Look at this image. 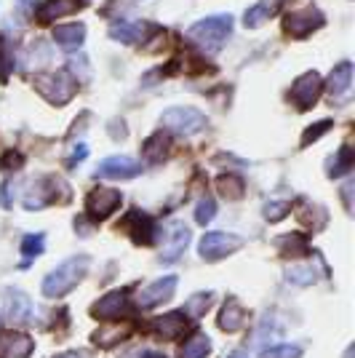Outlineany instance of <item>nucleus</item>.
<instances>
[{
  "label": "nucleus",
  "mask_w": 355,
  "mask_h": 358,
  "mask_svg": "<svg viewBox=\"0 0 355 358\" xmlns=\"http://www.w3.org/2000/svg\"><path fill=\"white\" fill-rule=\"evenodd\" d=\"M91 268L89 254H78L64 259L61 265H57V270H51L43 278V294L45 297H64L70 294L75 286L86 278V273Z\"/></svg>",
  "instance_id": "nucleus-1"
},
{
  "label": "nucleus",
  "mask_w": 355,
  "mask_h": 358,
  "mask_svg": "<svg viewBox=\"0 0 355 358\" xmlns=\"http://www.w3.org/2000/svg\"><path fill=\"white\" fill-rule=\"evenodd\" d=\"M230 35H233V16L230 14L206 16V19L195 22L193 27L187 30V38L201 51H208V54H217L230 41Z\"/></svg>",
  "instance_id": "nucleus-2"
},
{
  "label": "nucleus",
  "mask_w": 355,
  "mask_h": 358,
  "mask_svg": "<svg viewBox=\"0 0 355 358\" xmlns=\"http://www.w3.org/2000/svg\"><path fill=\"white\" fill-rule=\"evenodd\" d=\"M161 126L171 134L190 136L206 129V115L195 107H168L161 115Z\"/></svg>",
  "instance_id": "nucleus-3"
},
{
  "label": "nucleus",
  "mask_w": 355,
  "mask_h": 358,
  "mask_svg": "<svg viewBox=\"0 0 355 358\" xmlns=\"http://www.w3.org/2000/svg\"><path fill=\"white\" fill-rule=\"evenodd\" d=\"M35 89L43 94L51 105H67L75 94V80L67 70H54V73L35 75Z\"/></svg>",
  "instance_id": "nucleus-4"
},
{
  "label": "nucleus",
  "mask_w": 355,
  "mask_h": 358,
  "mask_svg": "<svg viewBox=\"0 0 355 358\" xmlns=\"http://www.w3.org/2000/svg\"><path fill=\"white\" fill-rule=\"evenodd\" d=\"M67 201L70 198V187L61 182L59 177H41L32 182L30 193L24 195V209H43L54 201Z\"/></svg>",
  "instance_id": "nucleus-5"
},
{
  "label": "nucleus",
  "mask_w": 355,
  "mask_h": 358,
  "mask_svg": "<svg viewBox=\"0 0 355 358\" xmlns=\"http://www.w3.org/2000/svg\"><path fill=\"white\" fill-rule=\"evenodd\" d=\"M240 246H243V238L236 233H206L198 243V252L206 262H217V259H224L227 254L238 252Z\"/></svg>",
  "instance_id": "nucleus-6"
},
{
  "label": "nucleus",
  "mask_w": 355,
  "mask_h": 358,
  "mask_svg": "<svg viewBox=\"0 0 355 358\" xmlns=\"http://www.w3.org/2000/svg\"><path fill=\"white\" fill-rule=\"evenodd\" d=\"M120 201H123V195H120V190H115V187H96V190H91L89 198H86V211H89L91 220L102 222V220H107L113 211L118 209Z\"/></svg>",
  "instance_id": "nucleus-7"
},
{
  "label": "nucleus",
  "mask_w": 355,
  "mask_h": 358,
  "mask_svg": "<svg viewBox=\"0 0 355 358\" xmlns=\"http://www.w3.org/2000/svg\"><path fill=\"white\" fill-rule=\"evenodd\" d=\"M321 91H324V78L315 73H305L299 75L291 86V99L296 102L299 110H310L318 99H321Z\"/></svg>",
  "instance_id": "nucleus-8"
},
{
  "label": "nucleus",
  "mask_w": 355,
  "mask_h": 358,
  "mask_svg": "<svg viewBox=\"0 0 355 358\" xmlns=\"http://www.w3.org/2000/svg\"><path fill=\"white\" fill-rule=\"evenodd\" d=\"M152 35H158V27L147 24V22H115L110 27V38L120 41L123 45H142L147 43Z\"/></svg>",
  "instance_id": "nucleus-9"
},
{
  "label": "nucleus",
  "mask_w": 355,
  "mask_h": 358,
  "mask_svg": "<svg viewBox=\"0 0 355 358\" xmlns=\"http://www.w3.org/2000/svg\"><path fill=\"white\" fill-rule=\"evenodd\" d=\"M326 16L318 11V8H296L291 14L286 16V22H283V27L289 35H294V38H305V35H310L315 32L318 27H324Z\"/></svg>",
  "instance_id": "nucleus-10"
},
{
  "label": "nucleus",
  "mask_w": 355,
  "mask_h": 358,
  "mask_svg": "<svg viewBox=\"0 0 355 358\" xmlns=\"http://www.w3.org/2000/svg\"><path fill=\"white\" fill-rule=\"evenodd\" d=\"M3 315L11 324H30L32 318H35V305H32V299L24 292L8 289V294L3 299Z\"/></svg>",
  "instance_id": "nucleus-11"
},
{
  "label": "nucleus",
  "mask_w": 355,
  "mask_h": 358,
  "mask_svg": "<svg viewBox=\"0 0 355 358\" xmlns=\"http://www.w3.org/2000/svg\"><path fill=\"white\" fill-rule=\"evenodd\" d=\"M177 284H179L177 275H166V278L152 281V284L145 286L139 292V308L150 310V308H158L163 302H168V299L174 297V292H177Z\"/></svg>",
  "instance_id": "nucleus-12"
},
{
  "label": "nucleus",
  "mask_w": 355,
  "mask_h": 358,
  "mask_svg": "<svg viewBox=\"0 0 355 358\" xmlns=\"http://www.w3.org/2000/svg\"><path fill=\"white\" fill-rule=\"evenodd\" d=\"M136 174H142V164H136L133 158H126V155H110L96 169V177L107 179H133Z\"/></svg>",
  "instance_id": "nucleus-13"
},
{
  "label": "nucleus",
  "mask_w": 355,
  "mask_h": 358,
  "mask_svg": "<svg viewBox=\"0 0 355 358\" xmlns=\"http://www.w3.org/2000/svg\"><path fill=\"white\" fill-rule=\"evenodd\" d=\"M129 313V292L126 289H115V292H107L96 305H94V315L104 318V321H115Z\"/></svg>",
  "instance_id": "nucleus-14"
},
{
  "label": "nucleus",
  "mask_w": 355,
  "mask_h": 358,
  "mask_svg": "<svg viewBox=\"0 0 355 358\" xmlns=\"http://www.w3.org/2000/svg\"><path fill=\"white\" fill-rule=\"evenodd\" d=\"M123 227L129 230V236H131L136 243H145V246H152V243H155L158 227H155V222L150 220L147 214H142V211L133 209L131 214L123 220Z\"/></svg>",
  "instance_id": "nucleus-15"
},
{
  "label": "nucleus",
  "mask_w": 355,
  "mask_h": 358,
  "mask_svg": "<svg viewBox=\"0 0 355 358\" xmlns=\"http://www.w3.org/2000/svg\"><path fill=\"white\" fill-rule=\"evenodd\" d=\"M32 348L35 343L24 331H0V358H27Z\"/></svg>",
  "instance_id": "nucleus-16"
},
{
  "label": "nucleus",
  "mask_w": 355,
  "mask_h": 358,
  "mask_svg": "<svg viewBox=\"0 0 355 358\" xmlns=\"http://www.w3.org/2000/svg\"><path fill=\"white\" fill-rule=\"evenodd\" d=\"M350 89H353V64L350 62H342V64L334 67V73L328 78V94L337 102H347Z\"/></svg>",
  "instance_id": "nucleus-17"
},
{
  "label": "nucleus",
  "mask_w": 355,
  "mask_h": 358,
  "mask_svg": "<svg viewBox=\"0 0 355 358\" xmlns=\"http://www.w3.org/2000/svg\"><path fill=\"white\" fill-rule=\"evenodd\" d=\"M187 243H190V227H184L182 222H174L168 227V243H166V252L161 254V259L163 262L179 259L187 249Z\"/></svg>",
  "instance_id": "nucleus-18"
},
{
  "label": "nucleus",
  "mask_w": 355,
  "mask_h": 358,
  "mask_svg": "<svg viewBox=\"0 0 355 358\" xmlns=\"http://www.w3.org/2000/svg\"><path fill=\"white\" fill-rule=\"evenodd\" d=\"M83 6H89V0H45L43 6H41V11H38V16H41V22H54L59 16L80 11Z\"/></svg>",
  "instance_id": "nucleus-19"
},
{
  "label": "nucleus",
  "mask_w": 355,
  "mask_h": 358,
  "mask_svg": "<svg viewBox=\"0 0 355 358\" xmlns=\"http://www.w3.org/2000/svg\"><path fill=\"white\" fill-rule=\"evenodd\" d=\"M283 0H256L252 8H246V14H243V24L254 30V27H259V24H265L270 16L278 14V8H281Z\"/></svg>",
  "instance_id": "nucleus-20"
},
{
  "label": "nucleus",
  "mask_w": 355,
  "mask_h": 358,
  "mask_svg": "<svg viewBox=\"0 0 355 358\" xmlns=\"http://www.w3.org/2000/svg\"><path fill=\"white\" fill-rule=\"evenodd\" d=\"M184 329H187V318L182 315V310H177V313H166L152 321V331H155L158 337H163V340H174V337H179Z\"/></svg>",
  "instance_id": "nucleus-21"
},
{
  "label": "nucleus",
  "mask_w": 355,
  "mask_h": 358,
  "mask_svg": "<svg viewBox=\"0 0 355 358\" xmlns=\"http://www.w3.org/2000/svg\"><path fill=\"white\" fill-rule=\"evenodd\" d=\"M243 327H246V308L236 297H230L224 302L222 313H219V329H224V331H240Z\"/></svg>",
  "instance_id": "nucleus-22"
},
{
  "label": "nucleus",
  "mask_w": 355,
  "mask_h": 358,
  "mask_svg": "<svg viewBox=\"0 0 355 358\" xmlns=\"http://www.w3.org/2000/svg\"><path fill=\"white\" fill-rule=\"evenodd\" d=\"M168 150H171V136L168 134H152L142 145V155H145V161L147 164H163L166 161V155H168Z\"/></svg>",
  "instance_id": "nucleus-23"
},
{
  "label": "nucleus",
  "mask_w": 355,
  "mask_h": 358,
  "mask_svg": "<svg viewBox=\"0 0 355 358\" xmlns=\"http://www.w3.org/2000/svg\"><path fill=\"white\" fill-rule=\"evenodd\" d=\"M14 70H16V45L6 32H0V83H6Z\"/></svg>",
  "instance_id": "nucleus-24"
},
{
  "label": "nucleus",
  "mask_w": 355,
  "mask_h": 358,
  "mask_svg": "<svg viewBox=\"0 0 355 358\" xmlns=\"http://www.w3.org/2000/svg\"><path fill=\"white\" fill-rule=\"evenodd\" d=\"M54 41L61 45V48H78V45L86 41V24H59L54 30Z\"/></svg>",
  "instance_id": "nucleus-25"
},
{
  "label": "nucleus",
  "mask_w": 355,
  "mask_h": 358,
  "mask_svg": "<svg viewBox=\"0 0 355 358\" xmlns=\"http://www.w3.org/2000/svg\"><path fill=\"white\" fill-rule=\"evenodd\" d=\"M275 246L281 249L283 257H302V254L310 252V243L302 233H289V236H281L275 238Z\"/></svg>",
  "instance_id": "nucleus-26"
},
{
  "label": "nucleus",
  "mask_w": 355,
  "mask_h": 358,
  "mask_svg": "<svg viewBox=\"0 0 355 358\" xmlns=\"http://www.w3.org/2000/svg\"><path fill=\"white\" fill-rule=\"evenodd\" d=\"M350 169H353V150H350V145H342L340 150H337V155L328 161V177L331 179H340L345 177V174H350Z\"/></svg>",
  "instance_id": "nucleus-27"
},
{
  "label": "nucleus",
  "mask_w": 355,
  "mask_h": 358,
  "mask_svg": "<svg viewBox=\"0 0 355 358\" xmlns=\"http://www.w3.org/2000/svg\"><path fill=\"white\" fill-rule=\"evenodd\" d=\"M217 190L227 201H240L246 195V182L236 177V174H222V177L217 179Z\"/></svg>",
  "instance_id": "nucleus-28"
},
{
  "label": "nucleus",
  "mask_w": 355,
  "mask_h": 358,
  "mask_svg": "<svg viewBox=\"0 0 355 358\" xmlns=\"http://www.w3.org/2000/svg\"><path fill=\"white\" fill-rule=\"evenodd\" d=\"M208 350H211V340H208L206 334L198 331L190 340H184L182 350H179V358H206Z\"/></svg>",
  "instance_id": "nucleus-29"
},
{
  "label": "nucleus",
  "mask_w": 355,
  "mask_h": 358,
  "mask_svg": "<svg viewBox=\"0 0 355 358\" xmlns=\"http://www.w3.org/2000/svg\"><path fill=\"white\" fill-rule=\"evenodd\" d=\"M286 281L294 286H312L318 281V273L312 265H294V268L286 270Z\"/></svg>",
  "instance_id": "nucleus-30"
},
{
  "label": "nucleus",
  "mask_w": 355,
  "mask_h": 358,
  "mask_svg": "<svg viewBox=\"0 0 355 358\" xmlns=\"http://www.w3.org/2000/svg\"><path fill=\"white\" fill-rule=\"evenodd\" d=\"M43 249H45L43 233H30V236H24V238H22V254H24V265H22V268H27V262H30V259L41 257Z\"/></svg>",
  "instance_id": "nucleus-31"
},
{
  "label": "nucleus",
  "mask_w": 355,
  "mask_h": 358,
  "mask_svg": "<svg viewBox=\"0 0 355 358\" xmlns=\"http://www.w3.org/2000/svg\"><path fill=\"white\" fill-rule=\"evenodd\" d=\"M67 73L75 83H89L91 80V64L86 59V54H78V57H70V64H67Z\"/></svg>",
  "instance_id": "nucleus-32"
},
{
  "label": "nucleus",
  "mask_w": 355,
  "mask_h": 358,
  "mask_svg": "<svg viewBox=\"0 0 355 358\" xmlns=\"http://www.w3.org/2000/svg\"><path fill=\"white\" fill-rule=\"evenodd\" d=\"M208 305H211V294H206V292H201V294H193V297L184 302V308H182V315L201 318V315L206 313Z\"/></svg>",
  "instance_id": "nucleus-33"
},
{
  "label": "nucleus",
  "mask_w": 355,
  "mask_h": 358,
  "mask_svg": "<svg viewBox=\"0 0 355 358\" xmlns=\"http://www.w3.org/2000/svg\"><path fill=\"white\" fill-rule=\"evenodd\" d=\"M129 327H113V329H104V331H96L94 334V343L102 345V348H110V345L120 343V340H126L129 337Z\"/></svg>",
  "instance_id": "nucleus-34"
},
{
  "label": "nucleus",
  "mask_w": 355,
  "mask_h": 358,
  "mask_svg": "<svg viewBox=\"0 0 355 358\" xmlns=\"http://www.w3.org/2000/svg\"><path fill=\"white\" fill-rule=\"evenodd\" d=\"M217 217V201L214 198H201V203L195 206V222L198 224H208Z\"/></svg>",
  "instance_id": "nucleus-35"
},
{
  "label": "nucleus",
  "mask_w": 355,
  "mask_h": 358,
  "mask_svg": "<svg viewBox=\"0 0 355 358\" xmlns=\"http://www.w3.org/2000/svg\"><path fill=\"white\" fill-rule=\"evenodd\" d=\"M289 211H291V203H289V201H278V198H275V201H267L265 203V217L270 220V222L283 220Z\"/></svg>",
  "instance_id": "nucleus-36"
},
{
  "label": "nucleus",
  "mask_w": 355,
  "mask_h": 358,
  "mask_svg": "<svg viewBox=\"0 0 355 358\" xmlns=\"http://www.w3.org/2000/svg\"><path fill=\"white\" fill-rule=\"evenodd\" d=\"M302 356V348L299 345H275V348H267L259 358H299Z\"/></svg>",
  "instance_id": "nucleus-37"
},
{
  "label": "nucleus",
  "mask_w": 355,
  "mask_h": 358,
  "mask_svg": "<svg viewBox=\"0 0 355 358\" xmlns=\"http://www.w3.org/2000/svg\"><path fill=\"white\" fill-rule=\"evenodd\" d=\"M331 126H334L331 120H321V123H315V126H310V129L305 131V136H302V148H307L310 142H315V139H321V134H324V131H328Z\"/></svg>",
  "instance_id": "nucleus-38"
},
{
  "label": "nucleus",
  "mask_w": 355,
  "mask_h": 358,
  "mask_svg": "<svg viewBox=\"0 0 355 358\" xmlns=\"http://www.w3.org/2000/svg\"><path fill=\"white\" fill-rule=\"evenodd\" d=\"M86 155H89V145H83V142H80V145H73V150L67 152V161H64V164H67V169H75V166H80L86 161Z\"/></svg>",
  "instance_id": "nucleus-39"
},
{
  "label": "nucleus",
  "mask_w": 355,
  "mask_h": 358,
  "mask_svg": "<svg viewBox=\"0 0 355 358\" xmlns=\"http://www.w3.org/2000/svg\"><path fill=\"white\" fill-rule=\"evenodd\" d=\"M16 198V182H3V187H0V206L3 209H11V203H14Z\"/></svg>",
  "instance_id": "nucleus-40"
},
{
  "label": "nucleus",
  "mask_w": 355,
  "mask_h": 358,
  "mask_svg": "<svg viewBox=\"0 0 355 358\" xmlns=\"http://www.w3.org/2000/svg\"><path fill=\"white\" fill-rule=\"evenodd\" d=\"M22 164H24V158H22L19 152H6V155L0 158V169H19Z\"/></svg>",
  "instance_id": "nucleus-41"
},
{
  "label": "nucleus",
  "mask_w": 355,
  "mask_h": 358,
  "mask_svg": "<svg viewBox=\"0 0 355 358\" xmlns=\"http://www.w3.org/2000/svg\"><path fill=\"white\" fill-rule=\"evenodd\" d=\"M350 193H353V179H347V182H345V187H342V198H345V206H347V209H353Z\"/></svg>",
  "instance_id": "nucleus-42"
},
{
  "label": "nucleus",
  "mask_w": 355,
  "mask_h": 358,
  "mask_svg": "<svg viewBox=\"0 0 355 358\" xmlns=\"http://www.w3.org/2000/svg\"><path fill=\"white\" fill-rule=\"evenodd\" d=\"M142 358H166V356H163V353H155V350H145Z\"/></svg>",
  "instance_id": "nucleus-43"
},
{
  "label": "nucleus",
  "mask_w": 355,
  "mask_h": 358,
  "mask_svg": "<svg viewBox=\"0 0 355 358\" xmlns=\"http://www.w3.org/2000/svg\"><path fill=\"white\" fill-rule=\"evenodd\" d=\"M233 358H246V356H233Z\"/></svg>",
  "instance_id": "nucleus-44"
},
{
  "label": "nucleus",
  "mask_w": 355,
  "mask_h": 358,
  "mask_svg": "<svg viewBox=\"0 0 355 358\" xmlns=\"http://www.w3.org/2000/svg\"><path fill=\"white\" fill-rule=\"evenodd\" d=\"M57 358H67V356H57Z\"/></svg>",
  "instance_id": "nucleus-45"
}]
</instances>
